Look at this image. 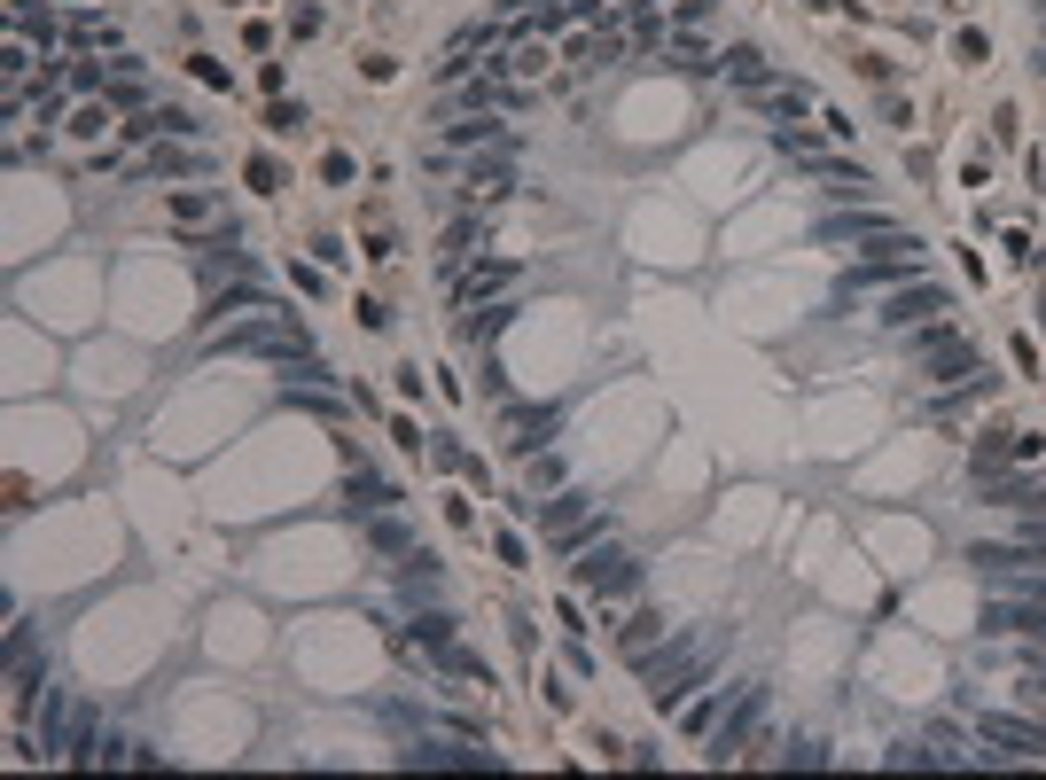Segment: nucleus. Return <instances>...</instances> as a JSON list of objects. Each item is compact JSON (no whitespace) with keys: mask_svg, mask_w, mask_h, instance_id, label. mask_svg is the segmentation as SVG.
<instances>
[{"mask_svg":"<svg viewBox=\"0 0 1046 780\" xmlns=\"http://www.w3.org/2000/svg\"><path fill=\"white\" fill-rule=\"evenodd\" d=\"M719 656H727V624H704V632H671V640L640 648V679H648V694L671 710V702H687L695 687H704V679L719 671Z\"/></svg>","mask_w":1046,"mask_h":780,"instance_id":"obj_1","label":"nucleus"},{"mask_svg":"<svg viewBox=\"0 0 1046 780\" xmlns=\"http://www.w3.org/2000/svg\"><path fill=\"white\" fill-rule=\"evenodd\" d=\"M211 351L297 367V359L312 351V328H305L297 312H281V304H250V312H235V320H219V328H211Z\"/></svg>","mask_w":1046,"mask_h":780,"instance_id":"obj_2","label":"nucleus"},{"mask_svg":"<svg viewBox=\"0 0 1046 780\" xmlns=\"http://www.w3.org/2000/svg\"><path fill=\"white\" fill-rule=\"evenodd\" d=\"M898 273H906V281L922 273V242H914V234H875L867 258L844 273V297H867V289H883V281H898Z\"/></svg>","mask_w":1046,"mask_h":780,"instance_id":"obj_3","label":"nucleus"},{"mask_svg":"<svg viewBox=\"0 0 1046 780\" xmlns=\"http://www.w3.org/2000/svg\"><path fill=\"white\" fill-rule=\"evenodd\" d=\"M914 367H922V382H937V390H945V382H968L984 359H976V343H968V336H945V328L929 320V328H914Z\"/></svg>","mask_w":1046,"mask_h":780,"instance_id":"obj_4","label":"nucleus"},{"mask_svg":"<svg viewBox=\"0 0 1046 780\" xmlns=\"http://www.w3.org/2000/svg\"><path fill=\"white\" fill-rule=\"evenodd\" d=\"M945 312H953V289H945V281H906V289L883 297V328H890V336H914V328H929V320H945Z\"/></svg>","mask_w":1046,"mask_h":780,"instance_id":"obj_5","label":"nucleus"},{"mask_svg":"<svg viewBox=\"0 0 1046 780\" xmlns=\"http://www.w3.org/2000/svg\"><path fill=\"white\" fill-rule=\"evenodd\" d=\"M399 764H438V772H500V757L492 749H469V741H454V733H415L407 749H399Z\"/></svg>","mask_w":1046,"mask_h":780,"instance_id":"obj_6","label":"nucleus"},{"mask_svg":"<svg viewBox=\"0 0 1046 780\" xmlns=\"http://www.w3.org/2000/svg\"><path fill=\"white\" fill-rule=\"evenodd\" d=\"M640 586V562L625 554V547H594L586 562H578V593H601V601H617V593H632Z\"/></svg>","mask_w":1046,"mask_h":780,"instance_id":"obj_7","label":"nucleus"},{"mask_svg":"<svg viewBox=\"0 0 1046 780\" xmlns=\"http://www.w3.org/2000/svg\"><path fill=\"white\" fill-rule=\"evenodd\" d=\"M758 718H766V687H743V702H735V710H727V718H719V726L704 733V741H711V757H719V764H735V757L750 749Z\"/></svg>","mask_w":1046,"mask_h":780,"instance_id":"obj_8","label":"nucleus"},{"mask_svg":"<svg viewBox=\"0 0 1046 780\" xmlns=\"http://www.w3.org/2000/svg\"><path fill=\"white\" fill-rule=\"evenodd\" d=\"M500 430H508V453H524V461H531V453L562 430V407H508V422H500Z\"/></svg>","mask_w":1046,"mask_h":780,"instance_id":"obj_9","label":"nucleus"},{"mask_svg":"<svg viewBox=\"0 0 1046 780\" xmlns=\"http://www.w3.org/2000/svg\"><path fill=\"white\" fill-rule=\"evenodd\" d=\"M976 733H984L999 757H1046V726H1023V718H976Z\"/></svg>","mask_w":1046,"mask_h":780,"instance_id":"obj_10","label":"nucleus"},{"mask_svg":"<svg viewBox=\"0 0 1046 780\" xmlns=\"http://www.w3.org/2000/svg\"><path fill=\"white\" fill-rule=\"evenodd\" d=\"M813 234H820V242H859V250H867L875 234H898V227H890L883 211H867V203H859V211H836V219H820Z\"/></svg>","mask_w":1046,"mask_h":780,"instance_id":"obj_11","label":"nucleus"},{"mask_svg":"<svg viewBox=\"0 0 1046 780\" xmlns=\"http://www.w3.org/2000/svg\"><path fill=\"white\" fill-rule=\"evenodd\" d=\"M984 632H1023V640H1046V601H992L984 609Z\"/></svg>","mask_w":1046,"mask_h":780,"instance_id":"obj_12","label":"nucleus"},{"mask_svg":"<svg viewBox=\"0 0 1046 780\" xmlns=\"http://www.w3.org/2000/svg\"><path fill=\"white\" fill-rule=\"evenodd\" d=\"M516 281H524V273H516L508 258H485V266H469V273H461V304H492V297H508Z\"/></svg>","mask_w":1046,"mask_h":780,"instance_id":"obj_13","label":"nucleus"},{"mask_svg":"<svg viewBox=\"0 0 1046 780\" xmlns=\"http://www.w3.org/2000/svg\"><path fill=\"white\" fill-rule=\"evenodd\" d=\"M141 172H157V180H203V172H211V157H203V149H172V141H165Z\"/></svg>","mask_w":1046,"mask_h":780,"instance_id":"obj_14","label":"nucleus"},{"mask_svg":"<svg viewBox=\"0 0 1046 780\" xmlns=\"http://www.w3.org/2000/svg\"><path fill=\"white\" fill-rule=\"evenodd\" d=\"M508 188H516V172H508V149H500V157H477V164H469V196H477V203H500Z\"/></svg>","mask_w":1046,"mask_h":780,"instance_id":"obj_15","label":"nucleus"},{"mask_svg":"<svg viewBox=\"0 0 1046 780\" xmlns=\"http://www.w3.org/2000/svg\"><path fill=\"white\" fill-rule=\"evenodd\" d=\"M343 508H352V516H383V508H399V492H391L383 477H368V469H360L352 484H343Z\"/></svg>","mask_w":1046,"mask_h":780,"instance_id":"obj_16","label":"nucleus"},{"mask_svg":"<svg viewBox=\"0 0 1046 780\" xmlns=\"http://www.w3.org/2000/svg\"><path fill=\"white\" fill-rule=\"evenodd\" d=\"M719 71H727V79H735V87H743V94H758V87H766V79H774V71H766V56H758V48H727V56H719Z\"/></svg>","mask_w":1046,"mask_h":780,"instance_id":"obj_17","label":"nucleus"},{"mask_svg":"<svg viewBox=\"0 0 1046 780\" xmlns=\"http://www.w3.org/2000/svg\"><path fill=\"white\" fill-rule=\"evenodd\" d=\"M758 110H774V118H797V110H813V87H805V79H797V87L766 79V87H758Z\"/></svg>","mask_w":1046,"mask_h":780,"instance_id":"obj_18","label":"nucleus"},{"mask_svg":"<svg viewBox=\"0 0 1046 780\" xmlns=\"http://www.w3.org/2000/svg\"><path fill=\"white\" fill-rule=\"evenodd\" d=\"M446 141H454V149H477V141H485V149H508V126H492V118L477 110L469 126H446Z\"/></svg>","mask_w":1046,"mask_h":780,"instance_id":"obj_19","label":"nucleus"},{"mask_svg":"<svg viewBox=\"0 0 1046 780\" xmlns=\"http://www.w3.org/2000/svg\"><path fill=\"white\" fill-rule=\"evenodd\" d=\"M172 219H180V227H219V196L180 188V196H172Z\"/></svg>","mask_w":1046,"mask_h":780,"instance_id":"obj_20","label":"nucleus"},{"mask_svg":"<svg viewBox=\"0 0 1046 780\" xmlns=\"http://www.w3.org/2000/svg\"><path fill=\"white\" fill-rule=\"evenodd\" d=\"M664 632H671V624H664V617H656V609H640V617H632V624H625V648H632V656H640V648H656V640H664Z\"/></svg>","mask_w":1046,"mask_h":780,"instance_id":"obj_21","label":"nucleus"},{"mask_svg":"<svg viewBox=\"0 0 1046 780\" xmlns=\"http://www.w3.org/2000/svg\"><path fill=\"white\" fill-rule=\"evenodd\" d=\"M664 63H671V71H719V56H704L695 40H671V48H664Z\"/></svg>","mask_w":1046,"mask_h":780,"instance_id":"obj_22","label":"nucleus"},{"mask_svg":"<svg viewBox=\"0 0 1046 780\" xmlns=\"http://www.w3.org/2000/svg\"><path fill=\"white\" fill-rule=\"evenodd\" d=\"M71 40H79V48H118V24H102V17H71Z\"/></svg>","mask_w":1046,"mask_h":780,"instance_id":"obj_23","label":"nucleus"},{"mask_svg":"<svg viewBox=\"0 0 1046 780\" xmlns=\"http://www.w3.org/2000/svg\"><path fill=\"white\" fill-rule=\"evenodd\" d=\"M376 554H415V539H407V523H391V516H376Z\"/></svg>","mask_w":1046,"mask_h":780,"instance_id":"obj_24","label":"nucleus"},{"mask_svg":"<svg viewBox=\"0 0 1046 780\" xmlns=\"http://www.w3.org/2000/svg\"><path fill=\"white\" fill-rule=\"evenodd\" d=\"M415 640H430V648L446 656V648H454V617H446V609H430V617H415Z\"/></svg>","mask_w":1046,"mask_h":780,"instance_id":"obj_25","label":"nucleus"},{"mask_svg":"<svg viewBox=\"0 0 1046 780\" xmlns=\"http://www.w3.org/2000/svg\"><path fill=\"white\" fill-rule=\"evenodd\" d=\"M774 149H781V157H820V133H805V126H781V133H774Z\"/></svg>","mask_w":1046,"mask_h":780,"instance_id":"obj_26","label":"nucleus"},{"mask_svg":"<svg viewBox=\"0 0 1046 780\" xmlns=\"http://www.w3.org/2000/svg\"><path fill=\"white\" fill-rule=\"evenodd\" d=\"M781 764H828V749L820 741H797V749H781Z\"/></svg>","mask_w":1046,"mask_h":780,"instance_id":"obj_27","label":"nucleus"}]
</instances>
